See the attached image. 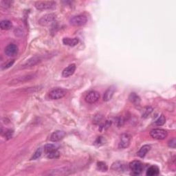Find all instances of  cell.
Masks as SVG:
<instances>
[{
  "label": "cell",
  "mask_w": 176,
  "mask_h": 176,
  "mask_svg": "<svg viewBox=\"0 0 176 176\" xmlns=\"http://www.w3.org/2000/svg\"><path fill=\"white\" fill-rule=\"evenodd\" d=\"M35 8L39 10H53L56 8V3L54 1H39L34 4Z\"/></svg>",
  "instance_id": "obj_1"
},
{
  "label": "cell",
  "mask_w": 176,
  "mask_h": 176,
  "mask_svg": "<svg viewBox=\"0 0 176 176\" xmlns=\"http://www.w3.org/2000/svg\"><path fill=\"white\" fill-rule=\"evenodd\" d=\"M66 90L63 88H57L52 90L49 93V97L52 100H58L62 99L66 95Z\"/></svg>",
  "instance_id": "obj_2"
},
{
  "label": "cell",
  "mask_w": 176,
  "mask_h": 176,
  "mask_svg": "<svg viewBox=\"0 0 176 176\" xmlns=\"http://www.w3.org/2000/svg\"><path fill=\"white\" fill-rule=\"evenodd\" d=\"M167 131L162 129H153L150 131V136L156 140H164L167 137Z\"/></svg>",
  "instance_id": "obj_3"
},
{
  "label": "cell",
  "mask_w": 176,
  "mask_h": 176,
  "mask_svg": "<svg viewBox=\"0 0 176 176\" xmlns=\"http://www.w3.org/2000/svg\"><path fill=\"white\" fill-rule=\"evenodd\" d=\"M87 21H88V18L86 16L83 15H79L73 17L70 19L69 22L72 25L74 26H81L85 24Z\"/></svg>",
  "instance_id": "obj_4"
},
{
  "label": "cell",
  "mask_w": 176,
  "mask_h": 176,
  "mask_svg": "<svg viewBox=\"0 0 176 176\" xmlns=\"http://www.w3.org/2000/svg\"><path fill=\"white\" fill-rule=\"evenodd\" d=\"M129 169L131 171V174L134 175H139L142 173V164L140 161H133L130 163Z\"/></svg>",
  "instance_id": "obj_5"
},
{
  "label": "cell",
  "mask_w": 176,
  "mask_h": 176,
  "mask_svg": "<svg viewBox=\"0 0 176 176\" xmlns=\"http://www.w3.org/2000/svg\"><path fill=\"white\" fill-rule=\"evenodd\" d=\"M131 137L129 134H123L121 135L120 141L118 143L119 149H125L129 147L131 142Z\"/></svg>",
  "instance_id": "obj_6"
},
{
  "label": "cell",
  "mask_w": 176,
  "mask_h": 176,
  "mask_svg": "<svg viewBox=\"0 0 176 176\" xmlns=\"http://www.w3.org/2000/svg\"><path fill=\"white\" fill-rule=\"evenodd\" d=\"M56 19V15L53 13L47 14L43 16L39 20V23L41 26H47L51 24L52 23L54 22V21Z\"/></svg>",
  "instance_id": "obj_7"
},
{
  "label": "cell",
  "mask_w": 176,
  "mask_h": 176,
  "mask_svg": "<svg viewBox=\"0 0 176 176\" xmlns=\"http://www.w3.org/2000/svg\"><path fill=\"white\" fill-rule=\"evenodd\" d=\"M99 99L100 94L98 92H96V91H91V92H89L88 94L86 95L85 98L87 103L90 104L95 103L96 102L99 101Z\"/></svg>",
  "instance_id": "obj_8"
},
{
  "label": "cell",
  "mask_w": 176,
  "mask_h": 176,
  "mask_svg": "<svg viewBox=\"0 0 176 176\" xmlns=\"http://www.w3.org/2000/svg\"><path fill=\"white\" fill-rule=\"evenodd\" d=\"M18 53V47L15 44L11 43L6 47L5 54L8 56H14Z\"/></svg>",
  "instance_id": "obj_9"
},
{
  "label": "cell",
  "mask_w": 176,
  "mask_h": 176,
  "mask_svg": "<svg viewBox=\"0 0 176 176\" xmlns=\"http://www.w3.org/2000/svg\"><path fill=\"white\" fill-rule=\"evenodd\" d=\"M66 136L64 131H61V130H57L52 134L50 136V140L52 142H58L61 140H62Z\"/></svg>",
  "instance_id": "obj_10"
},
{
  "label": "cell",
  "mask_w": 176,
  "mask_h": 176,
  "mask_svg": "<svg viewBox=\"0 0 176 176\" xmlns=\"http://www.w3.org/2000/svg\"><path fill=\"white\" fill-rule=\"evenodd\" d=\"M127 166L123 162H116L112 164V169L116 172H124L127 169Z\"/></svg>",
  "instance_id": "obj_11"
},
{
  "label": "cell",
  "mask_w": 176,
  "mask_h": 176,
  "mask_svg": "<svg viewBox=\"0 0 176 176\" xmlns=\"http://www.w3.org/2000/svg\"><path fill=\"white\" fill-rule=\"evenodd\" d=\"M76 65L75 64H71L68 66L67 68H65L64 69L62 72V76L64 77H70L74 73V72L76 70Z\"/></svg>",
  "instance_id": "obj_12"
},
{
  "label": "cell",
  "mask_w": 176,
  "mask_h": 176,
  "mask_svg": "<svg viewBox=\"0 0 176 176\" xmlns=\"http://www.w3.org/2000/svg\"><path fill=\"white\" fill-rule=\"evenodd\" d=\"M41 61V58L40 56H34V57H32L30 58L28 61L26 63V64L23 65V68H30V67L34 66L35 65L38 64Z\"/></svg>",
  "instance_id": "obj_13"
},
{
  "label": "cell",
  "mask_w": 176,
  "mask_h": 176,
  "mask_svg": "<svg viewBox=\"0 0 176 176\" xmlns=\"http://www.w3.org/2000/svg\"><path fill=\"white\" fill-rule=\"evenodd\" d=\"M115 91H116V88H115V87L112 86L110 87V88H109L107 90H106L105 94H104L103 101L106 102L110 101V100L112 99L113 96H114Z\"/></svg>",
  "instance_id": "obj_14"
},
{
  "label": "cell",
  "mask_w": 176,
  "mask_h": 176,
  "mask_svg": "<svg viewBox=\"0 0 176 176\" xmlns=\"http://www.w3.org/2000/svg\"><path fill=\"white\" fill-rule=\"evenodd\" d=\"M79 39L77 38H64L63 39V43L65 45L70 47H74L79 43Z\"/></svg>",
  "instance_id": "obj_15"
},
{
  "label": "cell",
  "mask_w": 176,
  "mask_h": 176,
  "mask_svg": "<svg viewBox=\"0 0 176 176\" xmlns=\"http://www.w3.org/2000/svg\"><path fill=\"white\" fill-rule=\"evenodd\" d=\"M150 149H151V146H150V145H145L144 146L141 147L137 154H138V156L140 158H144L145 156L147 155V153L150 151Z\"/></svg>",
  "instance_id": "obj_16"
},
{
  "label": "cell",
  "mask_w": 176,
  "mask_h": 176,
  "mask_svg": "<svg viewBox=\"0 0 176 176\" xmlns=\"http://www.w3.org/2000/svg\"><path fill=\"white\" fill-rule=\"evenodd\" d=\"M159 174V169L156 166L150 167L149 168L147 169L146 175L147 176H155Z\"/></svg>",
  "instance_id": "obj_17"
},
{
  "label": "cell",
  "mask_w": 176,
  "mask_h": 176,
  "mask_svg": "<svg viewBox=\"0 0 176 176\" xmlns=\"http://www.w3.org/2000/svg\"><path fill=\"white\" fill-rule=\"evenodd\" d=\"M12 27V23L9 20H2L0 23V28H1L2 30H8L11 29Z\"/></svg>",
  "instance_id": "obj_18"
},
{
  "label": "cell",
  "mask_w": 176,
  "mask_h": 176,
  "mask_svg": "<svg viewBox=\"0 0 176 176\" xmlns=\"http://www.w3.org/2000/svg\"><path fill=\"white\" fill-rule=\"evenodd\" d=\"M129 101L134 103L135 105H138L140 103V98L136 93H131L129 96Z\"/></svg>",
  "instance_id": "obj_19"
},
{
  "label": "cell",
  "mask_w": 176,
  "mask_h": 176,
  "mask_svg": "<svg viewBox=\"0 0 176 176\" xmlns=\"http://www.w3.org/2000/svg\"><path fill=\"white\" fill-rule=\"evenodd\" d=\"M60 157V153L59 151L57 150H54L50 153H47V158H50V159H56Z\"/></svg>",
  "instance_id": "obj_20"
},
{
  "label": "cell",
  "mask_w": 176,
  "mask_h": 176,
  "mask_svg": "<svg viewBox=\"0 0 176 176\" xmlns=\"http://www.w3.org/2000/svg\"><path fill=\"white\" fill-rule=\"evenodd\" d=\"M54 150H57V147L53 144H47L44 147V151L46 153H48L50 152L54 151Z\"/></svg>",
  "instance_id": "obj_21"
},
{
  "label": "cell",
  "mask_w": 176,
  "mask_h": 176,
  "mask_svg": "<svg viewBox=\"0 0 176 176\" xmlns=\"http://www.w3.org/2000/svg\"><path fill=\"white\" fill-rule=\"evenodd\" d=\"M41 154H42V149H41V148L37 149V151L34 152L33 156H32V158H30V160H35L37 159H38L39 158L41 157Z\"/></svg>",
  "instance_id": "obj_22"
},
{
  "label": "cell",
  "mask_w": 176,
  "mask_h": 176,
  "mask_svg": "<svg viewBox=\"0 0 176 176\" xmlns=\"http://www.w3.org/2000/svg\"><path fill=\"white\" fill-rule=\"evenodd\" d=\"M97 167L99 171H103V172H105V171H107V166L106 165L105 162H99L97 163Z\"/></svg>",
  "instance_id": "obj_23"
},
{
  "label": "cell",
  "mask_w": 176,
  "mask_h": 176,
  "mask_svg": "<svg viewBox=\"0 0 176 176\" xmlns=\"http://www.w3.org/2000/svg\"><path fill=\"white\" fill-rule=\"evenodd\" d=\"M165 123H166V118H165L164 115H161V116L158 118V120L155 122L156 125L158 126H162L164 125Z\"/></svg>",
  "instance_id": "obj_24"
},
{
  "label": "cell",
  "mask_w": 176,
  "mask_h": 176,
  "mask_svg": "<svg viewBox=\"0 0 176 176\" xmlns=\"http://www.w3.org/2000/svg\"><path fill=\"white\" fill-rule=\"evenodd\" d=\"M111 124H112V122H111V121L107 120L105 123V124H104V125H103L101 126V128H100V130H101V131H104V130H105V131L106 129H108V128L110 127Z\"/></svg>",
  "instance_id": "obj_25"
},
{
  "label": "cell",
  "mask_w": 176,
  "mask_h": 176,
  "mask_svg": "<svg viewBox=\"0 0 176 176\" xmlns=\"http://www.w3.org/2000/svg\"><path fill=\"white\" fill-rule=\"evenodd\" d=\"M105 143V140H104L103 137H99L96 139V140L95 141L94 145H98V146H101V145H103Z\"/></svg>",
  "instance_id": "obj_26"
},
{
  "label": "cell",
  "mask_w": 176,
  "mask_h": 176,
  "mask_svg": "<svg viewBox=\"0 0 176 176\" xmlns=\"http://www.w3.org/2000/svg\"><path fill=\"white\" fill-rule=\"evenodd\" d=\"M152 110H153V109H152L151 107H147L146 110H145L144 114H142V117H144V118H147V117L150 114H151Z\"/></svg>",
  "instance_id": "obj_27"
},
{
  "label": "cell",
  "mask_w": 176,
  "mask_h": 176,
  "mask_svg": "<svg viewBox=\"0 0 176 176\" xmlns=\"http://www.w3.org/2000/svg\"><path fill=\"white\" fill-rule=\"evenodd\" d=\"M12 135H13V131H12V130H8V131L6 132L5 136L6 138H7V139H10L12 138Z\"/></svg>",
  "instance_id": "obj_28"
},
{
  "label": "cell",
  "mask_w": 176,
  "mask_h": 176,
  "mask_svg": "<svg viewBox=\"0 0 176 176\" xmlns=\"http://www.w3.org/2000/svg\"><path fill=\"white\" fill-rule=\"evenodd\" d=\"M175 144H176V142H175V139H172V140H171L169 142V146L171 147V148H175Z\"/></svg>",
  "instance_id": "obj_29"
},
{
  "label": "cell",
  "mask_w": 176,
  "mask_h": 176,
  "mask_svg": "<svg viewBox=\"0 0 176 176\" xmlns=\"http://www.w3.org/2000/svg\"><path fill=\"white\" fill-rule=\"evenodd\" d=\"M14 62H15V60H12L11 61H10V62H8L7 64L6 65H5V66L3 68V69H7V68H10V66H12V65H13V64H14Z\"/></svg>",
  "instance_id": "obj_30"
},
{
  "label": "cell",
  "mask_w": 176,
  "mask_h": 176,
  "mask_svg": "<svg viewBox=\"0 0 176 176\" xmlns=\"http://www.w3.org/2000/svg\"><path fill=\"white\" fill-rule=\"evenodd\" d=\"M117 123H118V126H119V127H120V126H123V124H124V119L123 118H119L118 119V121H117Z\"/></svg>",
  "instance_id": "obj_31"
}]
</instances>
